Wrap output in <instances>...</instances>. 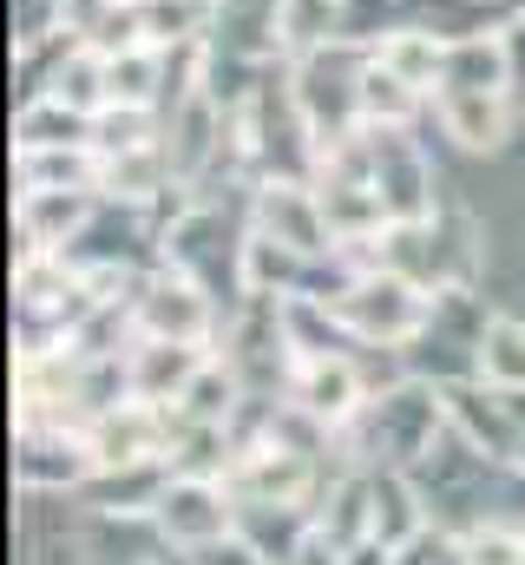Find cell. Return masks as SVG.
Instances as JSON below:
<instances>
[{"label": "cell", "instance_id": "cell-1", "mask_svg": "<svg viewBox=\"0 0 525 565\" xmlns=\"http://www.w3.org/2000/svg\"><path fill=\"white\" fill-rule=\"evenodd\" d=\"M433 296H440V289H427V282L375 264V270H349V277L335 282L329 309H335V322H342L355 342L400 349V342H420V329L433 322Z\"/></svg>", "mask_w": 525, "mask_h": 565}, {"label": "cell", "instance_id": "cell-2", "mask_svg": "<svg viewBox=\"0 0 525 565\" xmlns=\"http://www.w3.org/2000/svg\"><path fill=\"white\" fill-rule=\"evenodd\" d=\"M151 520H158V533L178 553H204V546H217V540L237 533V493H231V480L171 473L164 493H158V507H151Z\"/></svg>", "mask_w": 525, "mask_h": 565}, {"label": "cell", "instance_id": "cell-3", "mask_svg": "<svg viewBox=\"0 0 525 565\" xmlns=\"http://www.w3.org/2000/svg\"><path fill=\"white\" fill-rule=\"evenodd\" d=\"M131 329L138 335H164V342H211V329H217V309H211V296H204V282L184 277L178 264L171 270H158L151 282H138V296H131Z\"/></svg>", "mask_w": 525, "mask_h": 565}, {"label": "cell", "instance_id": "cell-4", "mask_svg": "<svg viewBox=\"0 0 525 565\" xmlns=\"http://www.w3.org/2000/svg\"><path fill=\"white\" fill-rule=\"evenodd\" d=\"M289 402L302 415H315L322 427H349L368 408V382L342 349L335 355H302V362H289Z\"/></svg>", "mask_w": 525, "mask_h": 565}, {"label": "cell", "instance_id": "cell-5", "mask_svg": "<svg viewBox=\"0 0 525 565\" xmlns=\"http://www.w3.org/2000/svg\"><path fill=\"white\" fill-rule=\"evenodd\" d=\"M257 231L302 250V257H335V231L322 217V198L315 184H296V178H269L257 191Z\"/></svg>", "mask_w": 525, "mask_h": 565}, {"label": "cell", "instance_id": "cell-6", "mask_svg": "<svg viewBox=\"0 0 525 565\" xmlns=\"http://www.w3.org/2000/svg\"><path fill=\"white\" fill-rule=\"evenodd\" d=\"M211 355L197 349V342H164V335H138L131 342V355H126V382H131V395L138 402H178L184 388H191V375L204 369Z\"/></svg>", "mask_w": 525, "mask_h": 565}, {"label": "cell", "instance_id": "cell-7", "mask_svg": "<svg viewBox=\"0 0 525 565\" xmlns=\"http://www.w3.org/2000/svg\"><path fill=\"white\" fill-rule=\"evenodd\" d=\"M433 119L440 132L467 151H500L506 126H513V93H460V86H440L433 93Z\"/></svg>", "mask_w": 525, "mask_h": 565}, {"label": "cell", "instance_id": "cell-8", "mask_svg": "<svg viewBox=\"0 0 525 565\" xmlns=\"http://www.w3.org/2000/svg\"><path fill=\"white\" fill-rule=\"evenodd\" d=\"M447 33H427V26H388L382 40H375V60L400 73L414 93H433L440 86V73H447Z\"/></svg>", "mask_w": 525, "mask_h": 565}, {"label": "cell", "instance_id": "cell-9", "mask_svg": "<svg viewBox=\"0 0 525 565\" xmlns=\"http://www.w3.org/2000/svg\"><path fill=\"white\" fill-rule=\"evenodd\" d=\"M368 487H375V540L382 546H407L414 533H427V513H420V493L407 487V473L400 467H382V473H368Z\"/></svg>", "mask_w": 525, "mask_h": 565}, {"label": "cell", "instance_id": "cell-10", "mask_svg": "<svg viewBox=\"0 0 525 565\" xmlns=\"http://www.w3.org/2000/svg\"><path fill=\"white\" fill-rule=\"evenodd\" d=\"M480 382H493L506 395H525V322H513V316L486 322V335H480Z\"/></svg>", "mask_w": 525, "mask_h": 565}, {"label": "cell", "instance_id": "cell-11", "mask_svg": "<svg viewBox=\"0 0 525 565\" xmlns=\"http://www.w3.org/2000/svg\"><path fill=\"white\" fill-rule=\"evenodd\" d=\"M282 40L302 53L349 40V0H282Z\"/></svg>", "mask_w": 525, "mask_h": 565}, {"label": "cell", "instance_id": "cell-12", "mask_svg": "<svg viewBox=\"0 0 525 565\" xmlns=\"http://www.w3.org/2000/svg\"><path fill=\"white\" fill-rule=\"evenodd\" d=\"M414 113H420V93L368 53V66H362V119L368 126H407Z\"/></svg>", "mask_w": 525, "mask_h": 565}, {"label": "cell", "instance_id": "cell-13", "mask_svg": "<svg viewBox=\"0 0 525 565\" xmlns=\"http://www.w3.org/2000/svg\"><path fill=\"white\" fill-rule=\"evenodd\" d=\"M467 565H525V533L513 526H473L467 533Z\"/></svg>", "mask_w": 525, "mask_h": 565}, {"label": "cell", "instance_id": "cell-14", "mask_svg": "<svg viewBox=\"0 0 525 565\" xmlns=\"http://www.w3.org/2000/svg\"><path fill=\"white\" fill-rule=\"evenodd\" d=\"M394 565H467V540H453V533H414Z\"/></svg>", "mask_w": 525, "mask_h": 565}, {"label": "cell", "instance_id": "cell-15", "mask_svg": "<svg viewBox=\"0 0 525 565\" xmlns=\"http://www.w3.org/2000/svg\"><path fill=\"white\" fill-rule=\"evenodd\" d=\"M506 53H513V79H519V93H525V13L506 26Z\"/></svg>", "mask_w": 525, "mask_h": 565}]
</instances>
